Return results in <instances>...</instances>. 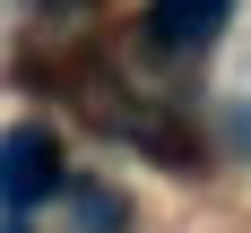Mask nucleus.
Instances as JSON below:
<instances>
[{
    "label": "nucleus",
    "instance_id": "f257e3e1",
    "mask_svg": "<svg viewBox=\"0 0 251 233\" xmlns=\"http://www.w3.org/2000/svg\"><path fill=\"white\" fill-rule=\"evenodd\" d=\"M52 190H61V138H52L44 121L0 129V207L26 216V207H44Z\"/></svg>",
    "mask_w": 251,
    "mask_h": 233
},
{
    "label": "nucleus",
    "instance_id": "f03ea898",
    "mask_svg": "<svg viewBox=\"0 0 251 233\" xmlns=\"http://www.w3.org/2000/svg\"><path fill=\"white\" fill-rule=\"evenodd\" d=\"M234 0H148V35L165 52H208L217 35H226Z\"/></svg>",
    "mask_w": 251,
    "mask_h": 233
}]
</instances>
